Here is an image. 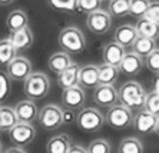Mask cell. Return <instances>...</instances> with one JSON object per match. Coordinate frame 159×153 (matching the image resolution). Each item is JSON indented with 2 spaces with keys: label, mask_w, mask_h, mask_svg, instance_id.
Masks as SVG:
<instances>
[{
  "label": "cell",
  "mask_w": 159,
  "mask_h": 153,
  "mask_svg": "<svg viewBox=\"0 0 159 153\" xmlns=\"http://www.w3.org/2000/svg\"><path fill=\"white\" fill-rule=\"evenodd\" d=\"M145 17L152 22H156L159 23V2L155 0V2H149V6H148V10L145 13Z\"/></svg>",
  "instance_id": "obj_36"
},
{
  "label": "cell",
  "mask_w": 159,
  "mask_h": 153,
  "mask_svg": "<svg viewBox=\"0 0 159 153\" xmlns=\"http://www.w3.org/2000/svg\"><path fill=\"white\" fill-rule=\"evenodd\" d=\"M15 112H16V116H17V122H22V123H34L37 120L39 109H37L34 100L26 99V100L17 102V105L15 106Z\"/></svg>",
  "instance_id": "obj_13"
},
{
  "label": "cell",
  "mask_w": 159,
  "mask_h": 153,
  "mask_svg": "<svg viewBox=\"0 0 159 153\" xmlns=\"http://www.w3.org/2000/svg\"><path fill=\"white\" fill-rule=\"evenodd\" d=\"M9 90H10V79L7 77L6 73L0 72V102L7 96Z\"/></svg>",
  "instance_id": "obj_37"
},
{
  "label": "cell",
  "mask_w": 159,
  "mask_h": 153,
  "mask_svg": "<svg viewBox=\"0 0 159 153\" xmlns=\"http://www.w3.org/2000/svg\"><path fill=\"white\" fill-rule=\"evenodd\" d=\"M57 42H59L60 47L69 55L82 53L86 47L85 34L76 26H67L60 30L59 36H57Z\"/></svg>",
  "instance_id": "obj_2"
},
{
  "label": "cell",
  "mask_w": 159,
  "mask_h": 153,
  "mask_svg": "<svg viewBox=\"0 0 159 153\" xmlns=\"http://www.w3.org/2000/svg\"><path fill=\"white\" fill-rule=\"evenodd\" d=\"M36 138V127L33 123H22L17 122L15 126L9 130V139L15 146L26 147L27 145L34 140Z\"/></svg>",
  "instance_id": "obj_7"
},
{
  "label": "cell",
  "mask_w": 159,
  "mask_h": 153,
  "mask_svg": "<svg viewBox=\"0 0 159 153\" xmlns=\"http://www.w3.org/2000/svg\"><path fill=\"white\" fill-rule=\"evenodd\" d=\"M4 153H27L26 150L23 149V147H19V146H11V147H9L7 150H6V152Z\"/></svg>",
  "instance_id": "obj_39"
},
{
  "label": "cell",
  "mask_w": 159,
  "mask_h": 153,
  "mask_svg": "<svg viewBox=\"0 0 159 153\" xmlns=\"http://www.w3.org/2000/svg\"><path fill=\"white\" fill-rule=\"evenodd\" d=\"M152 90L159 93V73H156V77L153 80V85H152Z\"/></svg>",
  "instance_id": "obj_40"
},
{
  "label": "cell",
  "mask_w": 159,
  "mask_h": 153,
  "mask_svg": "<svg viewBox=\"0 0 159 153\" xmlns=\"http://www.w3.org/2000/svg\"><path fill=\"white\" fill-rule=\"evenodd\" d=\"M15 2V0H0V6H9Z\"/></svg>",
  "instance_id": "obj_41"
},
{
  "label": "cell",
  "mask_w": 159,
  "mask_h": 153,
  "mask_svg": "<svg viewBox=\"0 0 159 153\" xmlns=\"http://www.w3.org/2000/svg\"><path fill=\"white\" fill-rule=\"evenodd\" d=\"M70 63H72L70 55L63 50V52H55L52 56L49 57L48 67H49V70L53 72L55 75H59L67 66H70Z\"/></svg>",
  "instance_id": "obj_20"
},
{
  "label": "cell",
  "mask_w": 159,
  "mask_h": 153,
  "mask_svg": "<svg viewBox=\"0 0 159 153\" xmlns=\"http://www.w3.org/2000/svg\"><path fill=\"white\" fill-rule=\"evenodd\" d=\"M135 29H136L139 36H145V37L153 39V40L159 39V23L152 22V20L146 19L145 16L138 19Z\"/></svg>",
  "instance_id": "obj_22"
},
{
  "label": "cell",
  "mask_w": 159,
  "mask_h": 153,
  "mask_svg": "<svg viewBox=\"0 0 159 153\" xmlns=\"http://www.w3.org/2000/svg\"><path fill=\"white\" fill-rule=\"evenodd\" d=\"M99 69V85H113L118 80L119 67L109 63H102L98 66Z\"/></svg>",
  "instance_id": "obj_24"
},
{
  "label": "cell",
  "mask_w": 159,
  "mask_h": 153,
  "mask_svg": "<svg viewBox=\"0 0 159 153\" xmlns=\"http://www.w3.org/2000/svg\"><path fill=\"white\" fill-rule=\"evenodd\" d=\"M37 122L44 130H56L57 127L63 126V109L53 103L44 105L39 110Z\"/></svg>",
  "instance_id": "obj_6"
},
{
  "label": "cell",
  "mask_w": 159,
  "mask_h": 153,
  "mask_svg": "<svg viewBox=\"0 0 159 153\" xmlns=\"http://www.w3.org/2000/svg\"><path fill=\"white\" fill-rule=\"evenodd\" d=\"M118 153H143V143L138 138H125L118 146Z\"/></svg>",
  "instance_id": "obj_28"
},
{
  "label": "cell",
  "mask_w": 159,
  "mask_h": 153,
  "mask_svg": "<svg viewBox=\"0 0 159 153\" xmlns=\"http://www.w3.org/2000/svg\"><path fill=\"white\" fill-rule=\"evenodd\" d=\"M143 109H146L148 112L153 113V115L159 116V93L158 92H149L146 93V99H145Z\"/></svg>",
  "instance_id": "obj_33"
},
{
  "label": "cell",
  "mask_w": 159,
  "mask_h": 153,
  "mask_svg": "<svg viewBox=\"0 0 159 153\" xmlns=\"http://www.w3.org/2000/svg\"><path fill=\"white\" fill-rule=\"evenodd\" d=\"M76 125L82 132L95 133L105 125V115L96 107H82L76 116Z\"/></svg>",
  "instance_id": "obj_4"
},
{
  "label": "cell",
  "mask_w": 159,
  "mask_h": 153,
  "mask_svg": "<svg viewBox=\"0 0 159 153\" xmlns=\"http://www.w3.org/2000/svg\"><path fill=\"white\" fill-rule=\"evenodd\" d=\"M33 72L32 69V62H30L27 57L25 56H16L15 59L11 60L10 63L6 66V75L10 80H15V82H19V80H23Z\"/></svg>",
  "instance_id": "obj_9"
},
{
  "label": "cell",
  "mask_w": 159,
  "mask_h": 153,
  "mask_svg": "<svg viewBox=\"0 0 159 153\" xmlns=\"http://www.w3.org/2000/svg\"><path fill=\"white\" fill-rule=\"evenodd\" d=\"M67 153H88V149L82 145H72L67 150Z\"/></svg>",
  "instance_id": "obj_38"
},
{
  "label": "cell",
  "mask_w": 159,
  "mask_h": 153,
  "mask_svg": "<svg viewBox=\"0 0 159 153\" xmlns=\"http://www.w3.org/2000/svg\"><path fill=\"white\" fill-rule=\"evenodd\" d=\"M72 146V139L66 133L52 136L46 143V153H67Z\"/></svg>",
  "instance_id": "obj_21"
},
{
  "label": "cell",
  "mask_w": 159,
  "mask_h": 153,
  "mask_svg": "<svg viewBox=\"0 0 159 153\" xmlns=\"http://www.w3.org/2000/svg\"><path fill=\"white\" fill-rule=\"evenodd\" d=\"M118 96L120 105L126 106L132 112H135V110H139L143 107L146 92H145L142 85H139L135 80H129V82L123 83L118 89Z\"/></svg>",
  "instance_id": "obj_1"
},
{
  "label": "cell",
  "mask_w": 159,
  "mask_h": 153,
  "mask_svg": "<svg viewBox=\"0 0 159 153\" xmlns=\"http://www.w3.org/2000/svg\"><path fill=\"white\" fill-rule=\"evenodd\" d=\"M17 56V50L10 42V39L0 40V66H7Z\"/></svg>",
  "instance_id": "obj_27"
},
{
  "label": "cell",
  "mask_w": 159,
  "mask_h": 153,
  "mask_svg": "<svg viewBox=\"0 0 159 153\" xmlns=\"http://www.w3.org/2000/svg\"><path fill=\"white\" fill-rule=\"evenodd\" d=\"M0 106H2V105H0Z\"/></svg>",
  "instance_id": "obj_45"
},
{
  "label": "cell",
  "mask_w": 159,
  "mask_h": 153,
  "mask_svg": "<svg viewBox=\"0 0 159 153\" xmlns=\"http://www.w3.org/2000/svg\"><path fill=\"white\" fill-rule=\"evenodd\" d=\"M125 47L122 45L116 43L115 40L109 42L106 45H103L102 47V59H103V63H109L113 64V66H118L120 64L123 56H125Z\"/></svg>",
  "instance_id": "obj_15"
},
{
  "label": "cell",
  "mask_w": 159,
  "mask_h": 153,
  "mask_svg": "<svg viewBox=\"0 0 159 153\" xmlns=\"http://www.w3.org/2000/svg\"><path fill=\"white\" fill-rule=\"evenodd\" d=\"M10 42L16 47V50H27L33 45V33L29 26H25L22 29L10 32Z\"/></svg>",
  "instance_id": "obj_17"
},
{
  "label": "cell",
  "mask_w": 159,
  "mask_h": 153,
  "mask_svg": "<svg viewBox=\"0 0 159 153\" xmlns=\"http://www.w3.org/2000/svg\"><path fill=\"white\" fill-rule=\"evenodd\" d=\"M149 2L151 0H130L129 4V15L133 16V17H143L146 10H148Z\"/></svg>",
  "instance_id": "obj_30"
},
{
  "label": "cell",
  "mask_w": 159,
  "mask_h": 153,
  "mask_svg": "<svg viewBox=\"0 0 159 153\" xmlns=\"http://www.w3.org/2000/svg\"><path fill=\"white\" fill-rule=\"evenodd\" d=\"M138 37V32L135 29V26L132 24H122L115 30L113 33V39H115L116 43L122 45L123 47H130L133 45L135 39Z\"/></svg>",
  "instance_id": "obj_19"
},
{
  "label": "cell",
  "mask_w": 159,
  "mask_h": 153,
  "mask_svg": "<svg viewBox=\"0 0 159 153\" xmlns=\"http://www.w3.org/2000/svg\"><path fill=\"white\" fill-rule=\"evenodd\" d=\"M102 2H109V0H102Z\"/></svg>",
  "instance_id": "obj_44"
},
{
  "label": "cell",
  "mask_w": 159,
  "mask_h": 153,
  "mask_svg": "<svg viewBox=\"0 0 159 153\" xmlns=\"http://www.w3.org/2000/svg\"><path fill=\"white\" fill-rule=\"evenodd\" d=\"M53 9L60 11H75L78 10V0H48Z\"/></svg>",
  "instance_id": "obj_32"
},
{
  "label": "cell",
  "mask_w": 159,
  "mask_h": 153,
  "mask_svg": "<svg viewBox=\"0 0 159 153\" xmlns=\"http://www.w3.org/2000/svg\"><path fill=\"white\" fill-rule=\"evenodd\" d=\"M86 149H88V153H111L112 145L106 139H95L89 143Z\"/></svg>",
  "instance_id": "obj_31"
},
{
  "label": "cell",
  "mask_w": 159,
  "mask_h": 153,
  "mask_svg": "<svg viewBox=\"0 0 159 153\" xmlns=\"http://www.w3.org/2000/svg\"><path fill=\"white\" fill-rule=\"evenodd\" d=\"M99 85V69L96 64H86L79 70V86L83 89H95Z\"/></svg>",
  "instance_id": "obj_16"
},
{
  "label": "cell",
  "mask_w": 159,
  "mask_h": 153,
  "mask_svg": "<svg viewBox=\"0 0 159 153\" xmlns=\"http://www.w3.org/2000/svg\"><path fill=\"white\" fill-rule=\"evenodd\" d=\"M86 27L95 34H105L112 27V16L107 10H93L88 13L86 17Z\"/></svg>",
  "instance_id": "obj_8"
},
{
  "label": "cell",
  "mask_w": 159,
  "mask_h": 153,
  "mask_svg": "<svg viewBox=\"0 0 159 153\" xmlns=\"http://www.w3.org/2000/svg\"><path fill=\"white\" fill-rule=\"evenodd\" d=\"M143 64L148 67V70L152 73H159V49L156 47L155 50H152L148 56L145 57Z\"/></svg>",
  "instance_id": "obj_34"
},
{
  "label": "cell",
  "mask_w": 159,
  "mask_h": 153,
  "mask_svg": "<svg viewBox=\"0 0 159 153\" xmlns=\"http://www.w3.org/2000/svg\"><path fill=\"white\" fill-rule=\"evenodd\" d=\"M133 112L126 106L116 103L112 107L107 109L105 115V123L112 129H126L133 123Z\"/></svg>",
  "instance_id": "obj_5"
},
{
  "label": "cell",
  "mask_w": 159,
  "mask_h": 153,
  "mask_svg": "<svg viewBox=\"0 0 159 153\" xmlns=\"http://www.w3.org/2000/svg\"><path fill=\"white\" fill-rule=\"evenodd\" d=\"M156 120H158V116L142 107L139 110H136V115L133 116L132 126L139 134L146 136V134H151L155 132Z\"/></svg>",
  "instance_id": "obj_11"
},
{
  "label": "cell",
  "mask_w": 159,
  "mask_h": 153,
  "mask_svg": "<svg viewBox=\"0 0 159 153\" xmlns=\"http://www.w3.org/2000/svg\"><path fill=\"white\" fill-rule=\"evenodd\" d=\"M102 6V0H78V10L83 13H90L93 10H98Z\"/></svg>",
  "instance_id": "obj_35"
},
{
  "label": "cell",
  "mask_w": 159,
  "mask_h": 153,
  "mask_svg": "<svg viewBox=\"0 0 159 153\" xmlns=\"http://www.w3.org/2000/svg\"><path fill=\"white\" fill-rule=\"evenodd\" d=\"M142 67H143V57L135 52H126L119 64V72H122L126 76H136L138 73H141Z\"/></svg>",
  "instance_id": "obj_14"
},
{
  "label": "cell",
  "mask_w": 159,
  "mask_h": 153,
  "mask_svg": "<svg viewBox=\"0 0 159 153\" xmlns=\"http://www.w3.org/2000/svg\"><path fill=\"white\" fill-rule=\"evenodd\" d=\"M155 133L159 136V116H158V120H156V126H155Z\"/></svg>",
  "instance_id": "obj_42"
},
{
  "label": "cell",
  "mask_w": 159,
  "mask_h": 153,
  "mask_svg": "<svg viewBox=\"0 0 159 153\" xmlns=\"http://www.w3.org/2000/svg\"><path fill=\"white\" fill-rule=\"evenodd\" d=\"M86 100V94H85V89L79 85L67 89H63L62 93V105L69 110H80L85 105Z\"/></svg>",
  "instance_id": "obj_12"
},
{
  "label": "cell",
  "mask_w": 159,
  "mask_h": 153,
  "mask_svg": "<svg viewBox=\"0 0 159 153\" xmlns=\"http://www.w3.org/2000/svg\"><path fill=\"white\" fill-rule=\"evenodd\" d=\"M29 24V17H27V13L22 9H16V10L10 11L7 15V19H6V27L9 29V32H15L22 27L27 26Z\"/></svg>",
  "instance_id": "obj_23"
},
{
  "label": "cell",
  "mask_w": 159,
  "mask_h": 153,
  "mask_svg": "<svg viewBox=\"0 0 159 153\" xmlns=\"http://www.w3.org/2000/svg\"><path fill=\"white\" fill-rule=\"evenodd\" d=\"M130 47L133 49V52L136 55H139L141 57H146L152 50L156 49V40L138 34V37L135 39V42H133V45Z\"/></svg>",
  "instance_id": "obj_25"
},
{
  "label": "cell",
  "mask_w": 159,
  "mask_h": 153,
  "mask_svg": "<svg viewBox=\"0 0 159 153\" xmlns=\"http://www.w3.org/2000/svg\"><path fill=\"white\" fill-rule=\"evenodd\" d=\"M25 94L27 99L32 100H40L43 99L50 90V80L43 72H32L26 79H25Z\"/></svg>",
  "instance_id": "obj_3"
},
{
  "label": "cell",
  "mask_w": 159,
  "mask_h": 153,
  "mask_svg": "<svg viewBox=\"0 0 159 153\" xmlns=\"http://www.w3.org/2000/svg\"><path fill=\"white\" fill-rule=\"evenodd\" d=\"M79 70H80V66L72 62L70 66H67L62 73L57 75V85L62 89H67V87L79 85Z\"/></svg>",
  "instance_id": "obj_18"
},
{
  "label": "cell",
  "mask_w": 159,
  "mask_h": 153,
  "mask_svg": "<svg viewBox=\"0 0 159 153\" xmlns=\"http://www.w3.org/2000/svg\"><path fill=\"white\" fill-rule=\"evenodd\" d=\"M17 123V116L13 107L0 106V132H9Z\"/></svg>",
  "instance_id": "obj_26"
},
{
  "label": "cell",
  "mask_w": 159,
  "mask_h": 153,
  "mask_svg": "<svg viewBox=\"0 0 159 153\" xmlns=\"http://www.w3.org/2000/svg\"><path fill=\"white\" fill-rule=\"evenodd\" d=\"M0 153H3V146H2V142H0Z\"/></svg>",
  "instance_id": "obj_43"
},
{
  "label": "cell",
  "mask_w": 159,
  "mask_h": 153,
  "mask_svg": "<svg viewBox=\"0 0 159 153\" xmlns=\"http://www.w3.org/2000/svg\"><path fill=\"white\" fill-rule=\"evenodd\" d=\"M93 102L100 107H112L113 105L119 103L118 89L113 85H98L93 89Z\"/></svg>",
  "instance_id": "obj_10"
},
{
  "label": "cell",
  "mask_w": 159,
  "mask_h": 153,
  "mask_svg": "<svg viewBox=\"0 0 159 153\" xmlns=\"http://www.w3.org/2000/svg\"><path fill=\"white\" fill-rule=\"evenodd\" d=\"M130 0H109L107 11L112 17H125L129 15Z\"/></svg>",
  "instance_id": "obj_29"
}]
</instances>
